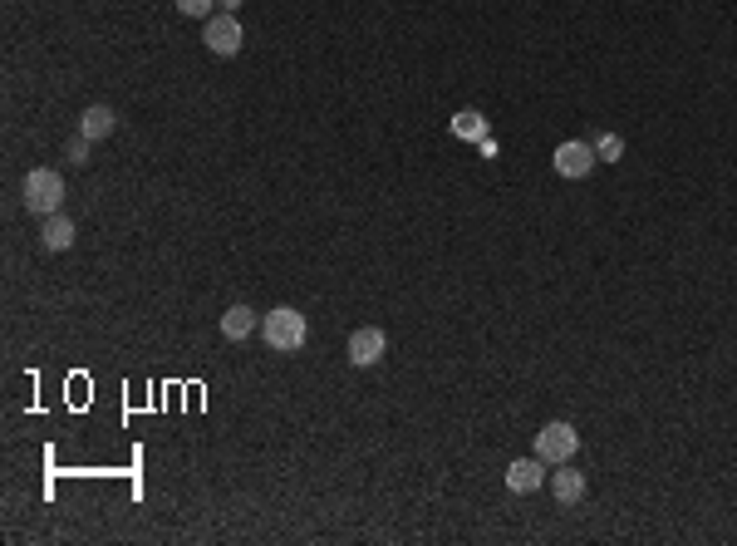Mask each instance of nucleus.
I'll return each mask as SVG.
<instances>
[{
  "instance_id": "nucleus-8",
  "label": "nucleus",
  "mask_w": 737,
  "mask_h": 546,
  "mask_svg": "<svg viewBox=\"0 0 737 546\" xmlns=\"http://www.w3.org/2000/svg\"><path fill=\"white\" fill-rule=\"evenodd\" d=\"M541 468H546L541 458H516V463H507V487L516 492V497L536 492V487H541V478H546Z\"/></svg>"
},
{
  "instance_id": "nucleus-5",
  "label": "nucleus",
  "mask_w": 737,
  "mask_h": 546,
  "mask_svg": "<svg viewBox=\"0 0 737 546\" xmlns=\"http://www.w3.org/2000/svg\"><path fill=\"white\" fill-rule=\"evenodd\" d=\"M202 40H207V50H212V55H241V45H246V35H241V25H236V15H231V10H217V15H212V20H207V35H202Z\"/></svg>"
},
{
  "instance_id": "nucleus-9",
  "label": "nucleus",
  "mask_w": 737,
  "mask_h": 546,
  "mask_svg": "<svg viewBox=\"0 0 737 546\" xmlns=\"http://www.w3.org/2000/svg\"><path fill=\"white\" fill-rule=\"evenodd\" d=\"M118 128V114L109 109V104H89L84 114H79V133L89 138V143H99V138H109Z\"/></svg>"
},
{
  "instance_id": "nucleus-4",
  "label": "nucleus",
  "mask_w": 737,
  "mask_h": 546,
  "mask_svg": "<svg viewBox=\"0 0 737 546\" xmlns=\"http://www.w3.org/2000/svg\"><path fill=\"white\" fill-rule=\"evenodd\" d=\"M551 163H556V173H561V178L575 182V178H590L600 158H595V143H585V138H566V143L556 148V158H551Z\"/></svg>"
},
{
  "instance_id": "nucleus-10",
  "label": "nucleus",
  "mask_w": 737,
  "mask_h": 546,
  "mask_svg": "<svg viewBox=\"0 0 737 546\" xmlns=\"http://www.w3.org/2000/svg\"><path fill=\"white\" fill-rule=\"evenodd\" d=\"M40 246L45 251H69L74 246V222L55 212V217H40Z\"/></svg>"
},
{
  "instance_id": "nucleus-11",
  "label": "nucleus",
  "mask_w": 737,
  "mask_h": 546,
  "mask_svg": "<svg viewBox=\"0 0 737 546\" xmlns=\"http://www.w3.org/2000/svg\"><path fill=\"white\" fill-rule=\"evenodd\" d=\"M256 330H261V315L251 305H231L227 315H222V335L227 340H251Z\"/></svg>"
},
{
  "instance_id": "nucleus-13",
  "label": "nucleus",
  "mask_w": 737,
  "mask_h": 546,
  "mask_svg": "<svg viewBox=\"0 0 737 546\" xmlns=\"http://www.w3.org/2000/svg\"><path fill=\"white\" fill-rule=\"evenodd\" d=\"M595 158H600V163H620V158H624V138H620V133H600V138H595Z\"/></svg>"
},
{
  "instance_id": "nucleus-1",
  "label": "nucleus",
  "mask_w": 737,
  "mask_h": 546,
  "mask_svg": "<svg viewBox=\"0 0 737 546\" xmlns=\"http://www.w3.org/2000/svg\"><path fill=\"white\" fill-rule=\"evenodd\" d=\"M261 335H266V345H271L276 355H295V350H305V340H310V320H305L295 305H276V310L261 320Z\"/></svg>"
},
{
  "instance_id": "nucleus-16",
  "label": "nucleus",
  "mask_w": 737,
  "mask_h": 546,
  "mask_svg": "<svg viewBox=\"0 0 737 546\" xmlns=\"http://www.w3.org/2000/svg\"><path fill=\"white\" fill-rule=\"evenodd\" d=\"M217 5H222V10H231V15H236V5H241V0H217Z\"/></svg>"
},
{
  "instance_id": "nucleus-6",
  "label": "nucleus",
  "mask_w": 737,
  "mask_h": 546,
  "mask_svg": "<svg viewBox=\"0 0 737 546\" xmlns=\"http://www.w3.org/2000/svg\"><path fill=\"white\" fill-rule=\"evenodd\" d=\"M389 355V335L379 330V325H359L354 335H349V364L354 369H369V364H379Z\"/></svg>"
},
{
  "instance_id": "nucleus-7",
  "label": "nucleus",
  "mask_w": 737,
  "mask_h": 546,
  "mask_svg": "<svg viewBox=\"0 0 737 546\" xmlns=\"http://www.w3.org/2000/svg\"><path fill=\"white\" fill-rule=\"evenodd\" d=\"M585 492H590V483H585V473H580V468L561 463V473H551V497H556L561 507H575V502H585Z\"/></svg>"
},
{
  "instance_id": "nucleus-12",
  "label": "nucleus",
  "mask_w": 737,
  "mask_h": 546,
  "mask_svg": "<svg viewBox=\"0 0 737 546\" xmlns=\"http://www.w3.org/2000/svg\"><path fill=\"white\" fill-rule=\"evenodd\" d=\"M453 133L462 138V143H482V138H492V133H487V119H482L477 109H457V114H453Z\"/></svg>"
},
{
  "instance_id": "nucleus-3",
  "label": "nucleus",
  "mask_w": 737,
  "mask_h": 546,
  "mask_svg": "<svg viewBox=\"0 0 737 546\" xmlns=\"http://www.w3.org/2000/svg\"><path fill=\"white\" fill-rule=\"evenodd\" d=\"M575 448H580V428L566 424V419H556V424H546L541 433H536V458L541 463H570L575 458Z\"/></svg>"
},
{
  "instance_id": "nucleus-2",
  "label": "nucleus",
  "mask_w": 737,
  "mask_h": 546,
  "mask_svg": "<svg viewBox=\"0 0 737 546\" xmlns=\"http://www.w3.org/2000/svg\"><path fill=\"white\" fill-rule=\"evenodd\" d=\"M20 202H25L30 217H55L64 207V178L55 168H30L25 182H20Z\"/></svg>"
},
{
  "instance_id": "nucleus-14",
  "label": "nucleus",
  "mask_w": 737,
  "mask_h": 546,
  "mask_svg": "<svg viewBox=\"0 0 737 546\" xmlns=\"http://www.w3.org/2000/svg\"><path fill=\"white\" fill-rule=\"evenodd\" d=\"M212 5H217V0H177V10L192 15V20H212V15H217Z\"/></svg>"
},
{
  "instance_id": "nucleus-15",
  "label": "nucleus",
  "mask_w": 737,
  "mask_h": 546,
  "mask_svg": "<svg viewBox=\"0 0 737 546\" xmlns=\"http://www.w3.org/2000/svg\"><path fill=\"white\" fill-rule=\"evenodd\" d=\"M64 153H69V163H74V168H84V163H89V138H84V133H79V138H69V148H64Z\"/></svg>"
}]
</instances>
